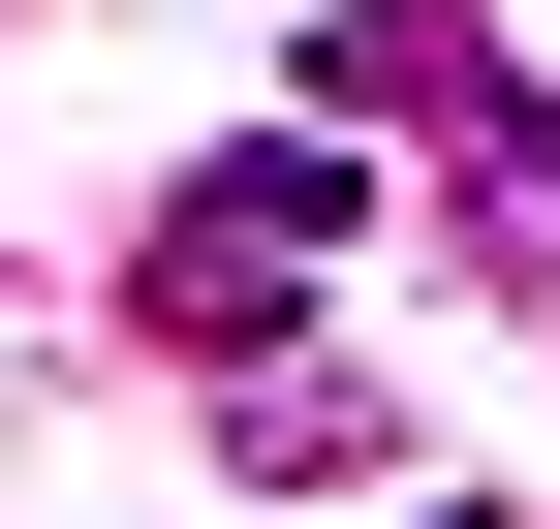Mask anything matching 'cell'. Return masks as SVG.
Wrapping results in <instances>:
<instances>
[{
    "label": "cell",
    "mask_w": 560,
    "mask_h": 529,
    "mask_svg": "<svg viewBox=\"0 0 560 529\" xmlns=\"http://www.w3.org/2000/svg\"><path fill=\"white\" fill-rule=\"evenodd\" d=\"M467 94H499L467 0H342V32H312V125H467Z\"/></svg>",
    "instance_id": "cell-4"
},
{
    "label": "cell",
    "mask_w": 560,
    "mask_h": 529,
    "mask_svg": "<svg viewBox=\"0 0 560 529\" xmlns=\"http://www.w3.org/2000/svg\"><path fill=\"white\" fill-rule=\"evenodd\" d=\"M219 468H249V498H374L405 405H374V374H312V343H249V374H219Z\"/></svg>",
    "instance_id": "cell-2"
},
{
    "label": "cell",
    "mask_w": 560,
    "mask_h": 529,
    "mask_svg": "<svg viewBox=\"0 0 560 529\" xmlns=\"http://www.w3.org/2000/svg\"><path fill=\"white\" fill-rule=\"evenodd\" d=\"M405 529H499V498H405Z\"/></svg>",
    "instance_id": "cell-5"
},
{
    "label": "cell",
    "mask_w": 560,
    "mask_h": 529,
    "mask_svg": "<svg viewBox=\"0 0 560 529\" xmlns=\"http://www.w3.org/2000/svg\"><path fill=\"white\" fill-rule=\"evenodd\" d=\"M342 219H374V156H342V125H219V156L156 187V249H125V311H156L187 374H249V343H312Z\"/></svg>",
    "instance_id": "cell-1"
},
{
    "label": "cell",
    "mask_w": 560,
    "mask_h": 529,
    "mask_svg": "<svg viewBox=\"0 0 560 529\" xmlns=\"http://www.w3.org/2000/svg\"><path fill=\"white\" fill-rule=\"evenodd\" d=\"M436 219H467V281H560V94H529V62L436 125Z\"/></svg>",
    "instance_id": "cell-3"
}]
</instances>
